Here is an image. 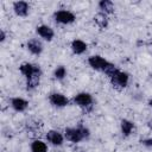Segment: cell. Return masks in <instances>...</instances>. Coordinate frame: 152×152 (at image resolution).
Wrapping results in <instances>:
<instances>
[{
    "label": "cell",
    "instance_id": "cell-6",
    "mask_svg": "<svg viewBox=\"0 0 152 152\" xmlns=\"http://www.w3.org/2000/svg\"><path fill=\"white\" fill-rule=\"evenodd\" d=\"M45 139L51 145H53L56 147H59V146L63 145L65 138H64V134H62L59 131H57V129H49L45 133Z\"/></svg>",
    "mask_w": 152,
    "mask_h": 152
},
{
    "label": "cell",
    "instance_id": "cell-22",
    "mask_svg": "<svg viewBox=\"0 0 152 152\" xmlns=\"http://www.w3.org/2000/svg\"><path fill=\"white\" fill-rule=\"evenodd\" d=\"M5 40H6V32H5L4 28H1V30H0V42L4 43Z\"/></svg>",
    "mask_w": 152,
    "mask_h": 152
},
{
    "label": "cell",
    "instance_id": "cell-2",
    "mask_svg": "<svg viewBox=\"0 0 152 152\" xmlns=\"http://www.w3.org/2000/svg\"><path fill=\"white\" fill-rule=\"evenodd\" d=\"M72 102L74 104H76L77 107L82 108L83 110L88 112V110H91L93 109V103H94V97L90 93H87V91H81V93H77L74 99H72Z\"/></svg>",
    "mask_w": 152,
    "mask_h": 152
},
{
    "label": "cell",
    "instance_id": "cell-18",
    "mask_svg": "<svg viewBox=\"0 0 152 152\" xmlns=\"http://www.w3.org/2000/svg\"><path fill=\"white\" fill-rule=\"evenodd\" d=\"M30 148H31V152H49L46 142H44L43 140L37 139V138L32 140Z\"/></svg>",
    "mask_w": 152,
    "mask_h": 152
},
{
    "label": "cell",
    "instance_id": "cell-23",
    "mask_svg": "<svg viewBox=\"0 0 152 152\" xmlns=\"http://www.w3.org/2000/svg\"><path fill=\"white\" fill-rule=\"evenodd\" d=\"M147 104H148L150 107H152V97H151V99L148 100V102H147Z\"/></svg>",
    "mask_w": 152,
    "mask_h": 152
},
{
    "label": "cell",
    "instance_id": "cell-12",
    "mask_svg": "<svg viewBox=\"0 0 152 152\" xmlns=\"http://www.w3.org/2000/svg\"><path fill=\"white\" fill-rule=\"evenodd\" d=\"M26 48L34 56H39L43 52V49H44L42 42L38 38H31V39H28L27 43H26Z\"/></svg>",
    "mask_w": 152,
    "mask_h": 152
},
{
    "label": "cell",
    "instance_id": "cell-21",
    "mask_svg": "<svg viewBox=\"0 0 152 152\" xmlns=\"http://www.w3.org/2000/svg\"><path fill=\"white\" fill-rule=\"evenodd\" d=\"M141 144H142L145 147L152 148V138H146V139H142V140H141Z\"/></svg>",
    "mask_w": 152,
    "mask_h": 152
},
{
    "label": "cell",
    "instance_id": "cell-8",
    "mask_svg": "<svg viewBox=\"0 0 152 152\" xmlns=\"http://www.w3.org/2000/svg\"><path fill=\"white\" fill-rule=\"evenodd\" d=\"M36 33L40 38H43L44 40H46V42H51L55 38V31H53V28L50 27L49 25H45V24L38 25L36 27Z\"/></svg>",
    "mask_w": 152,
    "mask_h": 152
},
{
    "label": "cell",
    "instance_id": "cell-1",
    "mask_svg": "<svg viewBox=\"0 0 152 152\" xmlns=\"http://www.w3.org/2000/svg\"><path fill=\"white\" fill-rule=\"evenodd\" d=\"M89 137H90L89 128L82 124L77 125L76 127H66L64 129V138L72 144H78L82 140L88 139Z\"/></svg>",
    "mask_w": 152,
    "mask_h": 152
},
{
    "label": "cell",
    "instance_id": "cell-17",
    "mask_svg": "<svg viewBox=\"0 0 152 152\" xmlns=\"http://www.w3.org/2000/svg\"><path fill=\"white\" fill-rule=\"evenodd\" d=\"M40 77H42V72H36L32 76H30L28 78H26V89L27 90H33L36 89L39 84H40Z\"/></svg>",
    "mask_w": 152,
    "mask_h": 152
},
{
    "label": "cell",
    "instance_id": "cell-10",
    "mask_svg": "<svg viewBox=\"0 0 152 152\" xmlns=\"http://www.w3.org/2000/svg\"><path fill=\"white\" fill-rule=\"evenodd\" d=\"M10 103H11L12 109L15 110L17 113H23V112H25L28 108V101L23 99V97H19V96L12 97Z\"/></svg>",
    "mask_w": 152,
    "mask_h": 152
},
{
    "label": "cell",
    "instance_id": "cell-15",
    "mask_svg": "<svg viewBox=\"0 0 152 152\" xmlns=\"http://www.w3.org/2000/svg\"><path fill=\"white\" fill-rule=\"evenodd\" d=\"M94 23L96 24V26L101 30H104L108 27V24H109V19H108V15L102 13V12H99L94 15Z\"/></svg>",
    "mask_w": 152,
    "mask_h": 152
},
{
    "label": "cell",
    "instance_id": "cell-7",
    "mask_svg": "<svg viewBox=\"0 0 152 152\" xmlns=\"http://www.w3.org/2000/svg\"><path fill=\"white\" fill-rule=\"evenodd\" d=\"M107 63H108V61L106 58H103L102 56H100V55H91V56L88 57L89 66L91 69L96 70V71H102Z\"/></svg>",
    "mask_w": 152,
    "mask_h": 152
},
{
    "label": "cell",
    "instance_id": "cell-4",
    "mask_svg": "<svg viewBox=\"0 0 152 152\" xmlns=\"http://www.w3.org/2000/svg\"><path fill=\"white\" fill-rule=\"evenodd\" d=\"M109 80H110V84H112L115 89L121 90V89H124V88H126V87L128 86L129 75H128V72L120 70L118 74H115V75H114L112 78H109Z\"/></svg>",
    "mask_w": 152,
    "mask_h": 152
},
{
    "label": "cell",
    "instance_id": "cell-11",
    "mask_svg": "<svg viewBox=\"0 0 152 152\" xmlns=\"http://www.w3.org/2000/svg\"><path fill=\"white\" fill-rule=\"evenodd\" d=\"M13 12L18 17H27L30 13V4L27 1H15L13 2Z\"/></svg>",
    "mask_w": 152,
    "mask_h": 152
},
{
    "label": "cell",
    "instance_id": "cell-9",
    "mask_svg": "<svg viewBox=\"0 0 152 152\" xmlns=\"http://www.w3.org/2000/svg\"><path fill=\"white\" fill-rule=\"evenodd\" d=\"M19 71H20V74L23 76H25L26 78H28L30 76H32L36 72H42V69L37 64H32V63L25 62V63H23V64L19 65Z\"/></svg>",
    "mask_w": 152,
    "mask_h": 152
},
{
    "label": "cell",
    "instance_id": "cell-5",
    "mask_svg": "<svg viewBox=\"0 0 152 152\" xmlns=\"http://www.w3.org/2000/svg\"><path fill=\"white\" fill-rule=\"evenodd\" d=\"M49 102L56 108H64L70 103V100L62 93L53 91L49 94Z\"/></svg>",
    "mask_w": 152,
    "mask_h": 152
},
{
    "label": "cell",
    "instance_id": "cell-20",
    "mask_svg": "<svg viewBox=\"0 0 152 152\" xmlns=\"http://www.w3.org/2000/svg\"><path fill=\"white\" fill-rule=\"evenodd\" d=\"M66 74H68L66 68H65L64 65H58V66H56L55 70H53V78L57 80V81H62V80L65 78Z\"/></svg>",
    "mask_w": 152,
    "mask_h": 152
},
{
    "label": "cell",
    "instance_id": "cell-14",
    "mask_svg": "<svg viewBox=\"0 0 152 152\" xmlns=\"http://www.w3.org/2000/svg\"><path fill=\"white\" fill-rule=\"evenodd\" d=\"M120 131L125 138L129 137L134 131V122L128 119H122L120 121Z\"/></svg>",
    "mask_w": 152,
    "mask_h": 152
},
{
    "label": "cell",
    "instance_id": "cell-3",
    "mask_svg": "<svg viewBox=\"0 0 152 152\" xmlns=\"http://www.w3.org/2000/svg\"><path fill=\"white\" fill-rule=\"evenodd\" d=\"M53 19L58 24L69 25V24H72L76 20V15H75L74 12L63 8V10H58L53 13Z\"/></svg>",
    "mask_w": 152,
    "mask_h": 152
},
{
    "label": "cell",
    "instance_id": "cell-16",
    "mask_svg": "<svg viewBox=\"0 0 152 152\" xmlns=\"http://www.w3.org/2000/svg\"><path fill=\"white\" fill-rule=\"evenodd\" d=\"M97 6L100 8V12H102L107 15L113 14L115 11V6H114L113 1H110V0H101V1H99Z\"/></svg>",
    "mask_w": 152,
    "mask_h": 152
},
{
    "label": "cell",
    "instance_id": "cell-19",
    "mask_svg": "<svg viewBox=\"0 0 152 152\" xmlns=\"http://www.w3.org/2000/svg\"><path fill=\"white\" fill-rule=\"evenodd\" d=\"M120 70H119V68L114 64V63H112V62H108L107 64H106V66L103 68V70H102V72L106 75V76H108L109 78H112L115 74H118Z\"/></svg>",
    "mask_w": 152,
    "mask_h": 152
},
{
    "label": "cell",
    "instance_id": "cell-13",
    "mask_svg": "<svg viewBox=\"0 0 152 152\" xmlns=\"http://www.w3.org/2000/svg\"><path fill=\"white\" fill-rule=\"evenodd\" d=\"M70 48H71V51L75 53V55H83L87 49H88V44L82 40V39H74L70 44Z\"/></svg>",
    "mask_w": 152,
    "mask_h": 152
}]
</instances>
